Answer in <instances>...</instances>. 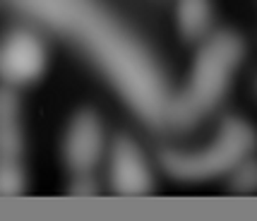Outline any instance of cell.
<instances>
[{
	"label": "cell",
	"mask_w": 257,
	"mask_h": 221,
	"mask_svg": "<svg viewBox=\"0 0 257 221\" xmlns=\"http://www.w3.org/2000/svg\"><path fill=\"white\" fill-rule=\"evenodd\" d=\"M235 183L240 185V188H255L257 185V164H245L240 171H238V176H235Z\"/></svg>",
	"instance_id": "6da1fadb"
}]
</instances>
